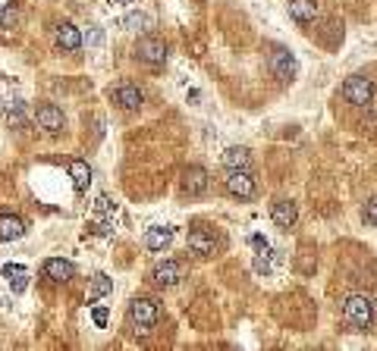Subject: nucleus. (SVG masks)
Instances as JSON below:
<instances>
[{
  "instance_id": "obj_28",
  "label": "nucleus",
  "mask_w": 377,
  "mask_h": 351,
  "mask_svg": "<svg viewBox=\"0 0 377 351\" xmlns=\"http://www.w3.org/2000/svg\"><path fill=\"white\" fill-rule=\"evenodd\" d=\"M120 4H129V0H120Z\"/></svg>"
},
{
  "instance_id": "obj_1",
  "label": "nucleus",
  "mask_w": 377,
  "mask_h": 351,
  "mask_svg": "<svg viewBox=\"0 0 377 351\" xmlns=\"http://www.w3.org/2000/svg\"><path fill=\"white\" fill-rule=\"evenodd\" d=\"M343 317L352 329L365 333V329H371V323H374V301L368 295H349L343 304Z\"/></svg>"
},
{
  "instance_id": "obj_14",
  "label": "nucleus",
  "mask_w": 377,
  "mask_h": 351,
  "mask_svg": "<svg viewBox=\"0 0 377 351\" xmlns=\"http://www.w3.org/2000/svg\"><path fill=\"white\" fill-rule=\"evenodd\" d=\"M271 217H274V223H277V226L289 229V226H296V219H299V210H296L293 201H274L271 204Z\"/></svg>"
},
{
  "instance_id": "obj_11",
  "label": "nucleus",
  "mask_w": 377,
  "mask_h": 351,
  "mask_svg": "<svg viewBox=\"0 0 377 351\" xmlns=\"http://www.w3.org/2000/svg\"><path fill=\"white\" fill-rule=\"evenodd\" d=\"M35 120H38V126L47 129V132H60L63 122H67V120H63V110L54 107V104H41L38 113H35Z\"/></svg>"
},
{
  "instance_id": "obj_25",
  "label": "nucleus",
  "mask_w": 377,
  "mask_h": 351,
  "mask_svg": "<svg viewBox=\"0 0 377 351\" xmlns=\"http://www.w3.org/2000/svg\"><path fill=\"white\" fill-rule=\"evenodd\" d=\"M365 223L377 226V197H371V201L365 204Z\"/></svg>"
},
{
  "instance_id": "obj_7",
  "label": "nucleus",
  "mask_w": 377,
  "mask_h": 351,
  "mask_svg": "<svg viewBox=\"0 0 377 351\" xmlns=\"http://www.w3.org/2000/svg\"><path fill=\"white\" fill-rule=\"evenodd\" d=\"M208 185H211V176H208L205 166H188V170L183 173V192L198 197L208 192Z\"/></svg>"
},
{
  "instance_id": "obj_19",
  "label": "nucleus",
  "mask_w": 377,
  "mask_h": 351,
  "mask_svg": "<svg viewBox=\"0 0 377 351\" xmlns=\"http://www.w3.org/2000/svg\"><path fill=\"white\" fill-rule=\"evenodd\" d=\"M289 16H293L296 22H315L317 16V4L315 0H289Z\"/></svg>"
},
{
  "instance_id": "obj_16",
  "label": "nucleus",
  "mask_w": 377,
  "mask_h": 351,
  "mask_svg": "<svg viewBox=\"0 0 377 351\" xmlns=\"http://www.w3.org/2000/svg\"><path fill=\"white\" fill-rule=\"evenodd\" d=\"M26 236V223L23 217H13V214H4L0 217V241H16Z\"/></svg>"
},
{
  "instance_id": "obj_13",
  "label": "nucleus",
  "mask_w": 377,
  "mask_h": 351,
  "mask_svg": "<svg viewBox=\"0 0 377 351\" xmlns=\"http://www.w3.org/2000/svg\"><path fill=\"white\" fill-rule=\"evenodd\" d=\"M113 98H117V104L123 110H139L142 107V91H139V85H133V82H120L117 85V91H113Z\"/></svg>"
},
{
  "instance_id": "obj_4",
  "label": "nucleus",
  "mask_w": 377,
  "mask_h": 351,
  "mask_svg": "<svg viewBox=\"0 0 377 351\" xmlns=\"http://www.w3.org/2000/svg\"><path fill=\"white\" fill-rule=\"evenodd\" d=\"M267 69H271V76L277 82H289L296 76V69H299V63H296V57L286 47H274L271 57H267Z\"/></svg>"
},
{
  "instance_id": "obj_24",
  "label": "nucleus",
  "mask_w": 377,
  "mask_h": 351,
  "mask_svg": "<svg viewBox=\"0 0 377 351\" xmlns=\"http://www.w3.org/2000/svg\"><path fill=\"white\" fill-rule=\"evenodd\" d=\"M107 317H111V313H107V307H94V311H91V320H94V326H101V329L107 326Z\"/></svg>"
},
{
  "instance_id": "obj_23",
  "label": "nucleus",
  "mask_w": 377,
  "mask_h": 351,
  "mask_svg": "<svg viewBox=\"0 0 377 351\" xmlns=\"http://www.w3.org/2000/svg\"><path fill=\"white\" fill-rule=\"evenodd\" d=\"M16 19H19V13H16V6H4V10H0V28H13L16 25Z\"/></svg>"
},
{
  "instance_id": "obj_8",
  "label": "nucleus",
  "mask_w": 377,
  "mask_h": 351,
  "mask_svg": "<svg viewBox=\"0 0 377 351\" xmlns=\"http://www.w3.org/2000/svg\"><path fill=\"white\" fill-rule=\"evenodd\" d=\"M186 276V270H183V263L179 260H164V263H157L154 270H151V282L154 285H176L179 280Z\"/></svg>"
},
{
  "instance_id": "obj_15",
  "label": "nucleus",
  "mask_w": 377,
  "mask_h": 351,
  "mask_svg": "<svg viewBox=\"0 0 377 351\" xmlns=\"http://www.w3.org/2000/svg\"><path fill=\"white\" fill-rule=\"evenodd\" d=\"M4 280L13 289V295H23L26 285H28V270L23 267V263H6V267H4Z\"/></svg>"
},
{
  "instance_id": "obj_5",
  "label": "nucleus",
  "mask_w": 377,
  "mask_h": 351,
  "mask_svg": "<svg viewBox=\"0 0 377 351\" xmlns=\"http://www.w3.org/2000/svg\"><path fill=\"white\" fill-rule=\"evenodd\" d=\"M135 57L148 66H161L167 60V44L154 38V35H145V38L135 41Z\"/></svg>"
},
{
  "instance_id": "obj_22",
  "label": "nucleus",
  "mask_w": 377,
  "mask_h": 351,
  "mask_svg": "<svg viewBox=\"0 0 377 351\" xmlns=\"http://www.w3.org/2000/svg\"><path fill=\"white\" fill-rule=\"evenodd\" d=\"M154 25V19L148 16V13H129L126 19H123V28H151Z\"/></svg>"
},
{
  "instance_id": "obj_2",
  "label": "nucleus",
  "mask_w": 377,
  "mask_h": 351,
  "mask_svg": "<svg viewBox=\"0 0 377 351\" xmlns=\"http://www.w3.org/2000/svg\"><path fill=\"white\" fill-rule=\"evenodd\" d=\"M157 317H161V311H157V301L154 298H133V304H129V320H133L135 333H151L157 323Z\"/></svg>"
},
{
  "instance_id": "obj_18",
  "label": "nucleus",
  "mask_w": 377,
  "mask_h": 351,
  "mask_svg": "<svg viewBox=\"0 0 377 351\" xmlns=\"http://www.w3.org/2000/svg\"><path fill=\"white\" fill-rule=\"evenodd\" d=\"M170 238H173L170 226H151V229L145 232V248H148V251H164V248L170 245Z\"/></svg>"
},
{
  "instance_id": "obj_10",
  "label": "nucleus",
  "mask_w": 377,
  "mask_h": 351,
  "mask_svg": "<svg viewBox=\"0 0 377 351\" xmlns=\"http://www.w3.org/2000/svg\"><path fill=\"white\" fill-rule=\"evenodd\" d=\"M54 38H57V47L69 50V54L82 47V35H79V28L69 25V22H60V25L54 28Z\"/></svg>"
},
{
  "instance_id": "obj_6",
  "label": "nucleus",
  "mask_w": 377,
  "mask_h": 351,
  "mask_svg": "<svg viewBox=\"0 0 377 351\" xmlns=\"http://www.w3.org/2000/svg\"><path fill=\"white\" fill-rule=\"evenodd\" d=\"M227 192L233 197H239V201H252V197L258 195V182L252 179V173H245V170H230Z\"/></svg>"
},
{
  "instance_id": "obj_9",
  "label": "nucleus",
  "mask_w": 377,
  "mask_h": 351,
  "mask_svg": "<svg viewBox=\"0 0 377 351\" xmlns=\"http://www.w3.org/2000/svg\"><path fill=\"white\" fill-rule=\"evenodd\" d=\"M188 248H192L195 254H201V258H211L217 251V238L208 229H192L188 232Z\"/></svg>"
},
{
  "instance_id": "obj_26",
  "label": "nucleus",
  "mask_w": 377,
  "mask_h": 351,
  "mask_svg": "<svg viewBox=\"0 0 377 351\" xmlns=\"http://www.w3.org/2000/svg\"><path fill=\"white\" fill-rule=\"evenodd\" d=\"M255 270H258V273H271V260L258 254V258H255Z\"/></svg>"
},
{
  "instance_id": "obj_21",
  "label": "nucleus",
  "mask_w": 377,
  "mask_h": 351,
  "mask_svg": "<svg viewBox=\"0 0 377 351\" xmlns=\"http://www.w3.org/2000/svg\"><path fill=\"white\" fill-rule=\"evenodd\" d=\"M113 292V280L111 276H104V273H98L91 280V289H89V301H98V298H104V295H111Z\"/></svg>"
},
{
  "instance_id": "obj_3",
  "label": "nucleus",
  "mask_w": 377,
  "mask_h": 351,
  "mask_svg": "<svg viewBox=\"0 0 377 351\" xmlns=\"http://www.w3.org/2000/svg\"><path fill=\"white\" fill-rule=\"evenodd\" d=\"M343 98L352 107H371L374 100V82L368 76H349L343 82Z\"/></svg>"
},
{
  "instance_id": "obj_27",
  "label": "nucleus",
  "mask_w": 377,
  "mask_h": 351,
  "mask_svg": "<svg viewBox=\"0 0 377 351\" xmlns=\"http://www.w3.org/2000/svg\"><path fill=\"white\" fill-rule=\"evenodd\" d=\"M252 245H255V248H258V251H267V241H264V238H261V236H252Z\"/></svg>"
},
{
  "instance_id": "obj_12",
  "label": "nucleus",
  "mask_w": 377,
  "mask_h": 351,
  "mask_svg": "<svg viewBox=\"0 0 377 351\" xmlns=\"http://www.w3.org/2000/svg\"><path fill=\"white\" fill-rule=\"evenodd\" d=\"M45 276L50 282H69L72 276H76V267H72V260H63V258H50L45 263Z\"/></svg>"
},
{
  "instance_id": "obj_17",
  "label": "nucleus",
  "mask_w": 377,
  "mask_h": 351,
  "mask_svg": "<svg viewBox=\"0 0 377 351\" xmlns=\"http://www.w3.org/2000/svg\"><path fill=\"white\" fill-rule=\"evenodd\" d=\"M69 179H72V185H76L79 195L89 192V185H91V166L85 163V160H69Z\"/></svg>"
},
{
  "instance_id": "obj_20",
  "label": "nucleus",
  "mask_w": 377,
  "mask_h": 351,
  "mask_svg": "<svg viewBox=\"0 0 377 351\" xmlns=\"http://www.w3.org/2000/svg\"><path fill=\"white\" fill-rule=\"evenodd\" d=\"M249 151L245 148H227L223 151V166H227V170H245V166H249Z\"/></svg>"
}]
</instances>
